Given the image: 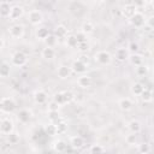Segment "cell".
Masks as SVG:
<instances>
[{
    "instance_id": "obj_1",
    "label": "cell",
    "mask_w": 154,
    "mask_h": 154,
    "mask_svg": "<svg viewBox=\"0 0 154 154\" xmlns=\"http://www.w3.org/2000/svg\"><path fill=\"white\" fill-rule=\"evenodd\" d=\"M0 109L2 113H7V114L12 113L16 109V101L8 96L2 97L0 101Z\"/></svg>"
},
{
    "instance_id": "obj_2",
    "label": "cell",
    "mask_w": 154,
    "mask_h": 154,
    "mask_svg": "<svg viewBox=\"0 0 154 154\" xmlns=\"http://www.w3.org/2000/svg\"><path fill=\"white\" fill-rule=\"evenodd\" d=\"M13 130H14V124H13L12 119L7 118V117L2 118L0 122V132L2 135H10L13 132Z\"/></svg>"
},
{
    "instance_id": "obj_3",
    "label": "cell",
    "mask_w": 154,
    "mask_h": 154,
    "mask_svg": "<svg viewBox=\"0 0 154 154\" xmlns=\"http://www.w3.org/2000/svg\"><path fill=\"white\" fill-rule=\"evenodd\" d=\"M94 59H95V61L99 63L100 65H108V64H111V61H112V55H111V53L107 52V51H99V52L95 54Z\"/></svg>"
},
{
    "instance_id": "obj_4",
    "label": "cell",
    "mask_w": 154,
    "mask_h": 154,
    "mask_svg": "<svg viewBox=\"0 0 154 154\" xmlns=\"http://www.w3.org/2000/svg\"><path fill=\"white\" fill-rule=\"evenodd\" d=\"M8 35H10L12 38H14V40L22 38V37L24 36V26H23L22 24H19V23L11 25L10 29H8Z\"/></svg>"
},
{
    "instance_id": "obj_5",
    "label": "cell",
    "mask_w": 154,
    "mask_h": 154,
    "mask_svg": "<svg viewBox=\"0 0 154 154\" xmlns=\"http://www.w3.org/2000/svg\"><path fill=\"white\" fill-rule=\"evenodd\" d=\"M11 61H12V65H14V66H17V67H22V66H24V65L26 64L28 58H26L25 53L18 51V52L13 53V55H12V58H11Z\"/></svg>"
},
{
    "instance_id": "obj_6",
    "label": "cell",
    "mask_w": 154,
    "mask_h": 154,
    "mask_svg": "<svg viewBox=\"0 0 154 154\" xmlns=\"http://www.w3.org/2000/svg\"><path fill=\"white\" fill-rule=\"evenodd\" d=\"M28 20L30 24L32 25H38L40 23H42L43 20V14L41 11L38 10H31L29 13H28Z\"/></svg>"
},
{
    "instance_id": "obj_7",
    "label": "cell",
    "mask_w": 154,
    "mask_h": 154,
    "mask_svg": "<svg viewBox=\"0 0 154 154\" xmlns=\"http://www.w3.org/2000/svg\"><path fill=\"white\" fill-rule=\"evenodd\" d=\"M23 14H24V8H23V6H20V5H13V6L11 7L8 19H10V20H17V19H19Z\"/></svg>"
},
{
    "instance_id": "obj_8",
    "label": "cell",
    "mask_w": 154,
    "mask_h": 154,
    "mask_svg": "<svg viewBox=\"0 0 154 154\" xmlns=\"http://www.w3.org/2000/svg\"><path fill=\"white\" fill-rule=\"evenodd\" d=\"M122 12H123V16L130 20V19L135 16V13L137 12V7H136L132 2H130V4H126V5L123 6Z\"/></svg>"
},
{
    "instance_id": "obj_9",
    "label": "cell",
    "mask_w": 154,
    "mask_h": 154,
    "mask_svg": "<svg viewBox=\"0 0 154 154\" xmlns=\"http://www.w3.org/2000/svg\"><path fill=\"white\" fill-rule=\"evenodd\" d=\"M130 23L134 25V26H136V28H141V26H143L144 24H146V18H144V14L142 13V12H140V11H137L136 13H135V16L130 19Z\"/></svg>"
},
{
    "instance_id": "obj_10",
    "label": "cell",
    "mask_w": 154,
    "mask_h": 154,
    "mask_svg": "<svg viewBox=\"0 0 154 154\" xmlns=\"http://www.w3.org/2000/svg\"><path fill=\"white\" fill-rule=\"evenodd\" d=\"M72 73V69L67 65H60L57 70V75L60 79H67Z\"/></svg>"
},
{
    "instance_id": "obj_11",
    "label": "cell",
    "mask_w": 154,
    "mask_h": 154,
    "mask_svg": "<svg viewBox=\"0 0 154 154\" xmlns=\"http://www.w3.org/2000/svg\"><path fill=\"white\" fill-rule=\"evenodd\" d=\"M71 69H72V72H76V73H83L87 71V64L82 60V59H77L72 63L71 65Z\"/></svg>"
},
{
    "instance_id": "obj_12",
    "label": "cell",
    "mask_w": 154,
    "mask_h": 154,
    "mask_svg": "<svg viewBox=\"0 0 154 154\" xmlns=\"http://www.w3.org/2000/svg\"><path fill=\"white\" fill-rule=\"evenodd\" d=\"M114 58L118 61H125V60H128L130 58V52H129L128 48H124V47L118 48L116 51V53H114Z\"/></svg>"
},
{
    "instance_id": "obj_13",
    "label": "cell",
    "mask_w": 154,
    "mask_h": 154,
    "mask_svg": "<svg viewBox=\"0 0 154 154\" xmlns=\"http://www.w3.org/2000/svg\"><path fill=\"white\" fill-rule=\"evenodd\" d=\"M91 83H93V79H91V77H90L89 75H81V76L77 78V84H78V87H81V88H83V89L89 88V87L91 85Z\"/></svg>"
},
{
    "instance_id": "obj_14",
    "label": "cell",
    "mask_w": 154,
    "mask_h": 154,
    "mask_svg": "<svg viewBox=\"0 0 154 154\" xmlns=\"http://www.w3.org/2000/svg\"><path fill=\"white\" fill-rule=\"evenodd\" d=\"M17 118H18V120H19L20 123H28V122H30V119L32 118V113H31V111L28 109V108H22V109L18 112Z\"/></svg>"
},
{
    "instance_id": "obj_15",
    "label": "cell",
    "mask_w": 154,
    "mask_h": 154,
    "mask_svg": "<svg viewBox=\"0 0 154 154\" xmlns=\"http://www.w3.org/2000/svg\"><path fill=\"white\" fill-rule=\"evenodd\" d=\"M47 93L43 91V90H36L35 94H34V101L37 103V105H43L47 102Z\"/></svg>"
},
{
    "instance_id": "obj_16",
    "label": "cell",
    "mask_w": 154,
    "mask_h": 154,
    "mask_svg": "<svg viewBox=\"0 0 154 154\" xmlns=\"http://www.w3.org/2000/svg\"><path fill=\"white\" fill-rule=\"evenodd\" d=\"M118 106H119V108H120L122 111L128 112V111H130V109L132 108L134 103H132L131 99H129V97H122V99H119V101H118Z\"/></svg>"
},
{
    "instance_id": "obj_17",
    "label": "cell",
    "mask_w": 154,
    "mask_h": 154,
    "mask_svg": "<svg viewBox=\"0 0 154 154\" xmlns=\"http://www.w3.org/2000/svg\"><path fill=\"white\" fill-rule=\"evenodd\" d=\"M57 55V52L54 48H51V47H45L42 51H41V57L45 59V60H53Z\"/></svg>"
},
{
    "instance_id": "obj_18",
    "label": "cell",
    "mask_w": 154,
    "mask_h": 154,
    "mask_svg": "<svg viewBox=\"0 0 154 154\" xmlns=\"http://www.w3.org/2000/svg\"><path fill=\"white\" fill-rule=\"evenodd\" d=\"M70 144H71L72 148L79 149V148H82V147L84 146V140H83L82 136L76 135V136H72V137L70 138Z\"/></svg>"
},
{
    "instance_id": "obj_19",
    "label": "cell",
    "mask_w": 154,
    "mask_h": 154,
    "mask_svg": "<svg viewBox=\"0 0 154 154\" xmlns=\"http://www.w3.org/2000/svg\"><path fill=\"white\" fill-rule=\"evenodd\" d=\"M144 89H146L144 85H143L142 83H140V82L132 83V84H131V88H130L131 94H132V95H136V96H141L142 93L144 91Z\"/></svg>"
},
{
    "instance_id": "obj_20",
    "label": "cell",
    "mask_w": 154,
    "mask_h": 154,
    "mask_svg": "<svg viewBox=\"0 0 154 154\" xmlns=\"http://www.w3.org/2000/svg\"><path fill=\"white\" fill-rule=\"evenodd\" d=\"M54 35L58 38H66L67 37V28L63 24L57 25V28L54 29Z\"/></svg>"
},
{
    "instance_id": "obj_21",
    "label": "cell",
    "mask_w": 154,
    "mask_h": 154,
    "mask_svg": "<svg viewBox=\"0 0 154 154\" xmlns=\"http://www.w3.org/2000/svg\"><path fill=\"white\" fill-rule=\"evenodd\" d=\"M53 148H54V150H55L57 153L63 154V153H65L66 149H67V143H66L65 141H63V140H57V141L54 142V144H53Z\"/></svg>"
},
{
    "instance_id": "obj_22",
    "label": "cell",
    "mask_w": 154,
    "mask_h": 154,
    "mask_svg": "<svg viewBox=\"0 0 154 154\" xmlns=\"http://www.w3.org/2000/svg\"><path fill=\"white\" fill-rule=\"evenodd\" d=\"M35 35H36V37H37L38 40L45 41V40H46L51 34H49V31H48V29H47L46 26H40V28H37V29H36Z\"/></svg>"
},
{
    "instance_id": "obj_23",
    "label": "cell",
    "mask_w": 154,
    "mask_h": 154,
    "mask_svg": "<svg viewBox=\"0 0 154 154\" xmlns=\"http://www.w3.org/2000/svg\"><path fill=\"white\" fill-rule=\"evenodd\" d=\"M94 29H95V26H94L93 22H90V20H85V22H83V24H82V26H81V31L84 32L85 35L91 34V32L94 31Z\"/></svg>"
},
{
    "instance_id": "obj_24",
    "label": "cell",
    "mask_w": 154,
    "mask_h": 154,
    "mask_svg": "<svg viewBox=\"0 0 154 154\" xmlns=\"http://www.w3.org/2000/svg\"><path fill=\"white\" fill-rule=\"evenodd\" d=\"M129 60H130V63H131L132 65H135L136 67L143 65V58H142V55H140V54H137V53H132V54H130Z\"/></svg>"
},
{
    "instance_id": "obj_25",
    "label": "cell",
    "mask_w": 154,
    "mask_h": 154,
    "mask_svg": "<svg viewBox=\"0 0 154 154\" xmlns=\"http://www.w3.org/2000/svg\"><path fill=\"white\" fill-rule=\"evenodd\" d=\"M128 128H129V130H130L132 134H136V135H137V134L141 131V129H142V125H141V123H140L138 120H136V119H132V120L129 123Z\"/></svg>"
},
{
    "instance_id": "obj_26",
    "label": "cell",
    "mask_w": 154,
    "mask_h": 154,
    "mask_svg": "<svg viewBox=\"0 0 154 154\" xmlns=\"http://www.w3.org/2000/svg\"><path fill=\"white\" fill-rule=\"evenodd\" d=\"M11 5L7 1H1L0 2V14L2 17H8L10 16V11H11Z\"/></svg>"
},
{
    "instance_id": "obj_27",
    "label": "cell",
    "mask_w": 154,
    "mask_h": 154,
    "mask_svg": "<svg viewBox=\"0 0 154 154\" xmlns=\"http://www.w3.org/2000/svg\"><path fill=\"white\" fill-rule=\"evenodd\" d=\"M45 131L48 136H55L58 134V126L57 124L54 123H48L46 126H45Z\"/></svg>"
},
{
    "instance_id": "obj_28",
    "label": "cell",
    "mask_w": 154,
    "mask_h": 154,
    "mask_svg": "<svg viewBox=\"0 0 154 154\" xmlns=\"http://www.w3.org/2000/svg\"><path fill=\"white\" fill-rule=\"evenodd\" d=\"M65 43L69 48H77L78 47V41H77L75 35H67V37L65 38Z\"/></svg>"
},
{
    "instance_id": "obj_29",
    "label": "cell",
    "mask_w": 154,
    "mask_h": 154,
    "mask_svg": "<svg viewBox=\"0 0 154 154\" xmlns=\"http://www.w3.org/2000/svg\"><path fill=\"white\" fill-rule=\"evenodd\" d=\"M53 101H55L59 106L67 103V102H66V99H65V94H64V91H58V93H55L54 96H53Z\"/></svg>"
},
{
    "instance_id": "obj_30",
    "label": "cell",
    "mask_w": 154,
    "mask_h": 154,
    "mask_svg": "<svg viewBox=\"0 0 154 154\" xmlns=\"http://www.w3.org/2000/svg\"><path fill=\"white\" fill-rule=\"evenodd\" d=\"M45 45H46V47H51V48H54L55 46H57V42H58V37L54 35V34H51L45 41Z\"/></svg>"
},
{
    "instance_id": "obj_31",
    "label": "cell",
    "mask_w": 154,
    "mask_h": 154,
    "mask_svg": "<svg viewBox=\"0 0 154 154\" xmlns=\"http://www.w3.org/2000/svg\"><path fill=\"white\" fill-rule=\"evenodd\" d=\"M10 71H11V66H10V64L6 63V61H4V63L1 64V66H0V76L5 78V77L10 76Z\"/></svg>"
},
{
    "instance_id": "obj_32",
    "label": "cell",
    "mask_w": 154,
    "mask_h": 154,
    "mask_svg": "<svg viewBox=\"0 0 154 154\" xmlns=\"http://www.w3.org/2000/svg\"><path fill=\"white\" fill-rule=\"evenodd\" d=\"M141 99H142V101L143 102H150L152 100H153V93H152V90H149V89H144V91L142 93V95L140 96Z\"/></svg>"
},
{
    "instance_id": "obj_33",
    "label": "cell",
    "mask_w": 154,
    "mask_h": 154,
    "mask_svg": "<svg viewBox=\"0 0 154 154\" xmlns=\"http://www.w3.org/2000/svg\"><path fill=\"white\" fill-rule=\"evenodd\" d=\"M137 148H138V152L141 154H148L150 152V146L147 143V142H142V143H138L137 144Z\"/></svg>"
},
{
    "instance_id": "obj_34",
    "label": "cell",
    "mask_w": 154,
    "mask_h": 154,
    "mask_svg": "<svg viewBox=\"0 0 154 154\" xmlns=\"http://www.w3.org/2000/svg\"><path fill=\"white\" fill-rule=\"evenodd\" d=\"M125 142L129 144V146H135V144H137V135L136 134H129V135H126V137H125Z\"/></svg>"
},
{
    "instance_id": "obj_35",
    "label": "cell",
    "mask_w": 154,
    "mask_h": 154,
    "mask_svg": "<svg viewBox=\"0 0 154 154\" xmlns=\"http://www.w3.org/2000/svg\"><path fill=\"white\" fill-rule=\"evenodd\" d=\"M7 142L10 144H17L19 142V135L17 132H12V134L7 135Z\"/></svg>"
},
{
    "instance_id": "obj_36",
    "label": "cell",
    "mask_w": 154,
    "mask_h": 154,
    "mask_svg": "<svg viewBox=\"0 0 154 154\" xmlns=\"http://www.w3.org/2000/svg\"><path fill=\"white\" fill-rule=\"evenodd\" d=\"M48 118H49V120H51V123H59V120H60V114H59V111H57V112H49L48 111Z\"/></svg>"
},
{
    "instance_id": "obj_37",
    "label": "cell",
    "mask_w": 154,
    "mask_h": 154,
    "mask_svg": "<svg viewBox=\"0 0 154 154\" xmlns=\"http://www.w3.org/2000/svg\"><path fill=\"white\" fill-rule=\"evenodd\" d=\"M90 154H103V147L101 144H93L90 147Z\"/></svg>"
},
{
    "instance_id": "obj_38",
    "label": "cell",
    "mask_w": 154,
    "mask_h": 154,
    "mask_svg": "<svg viewBox=\"0 0 154 154\" xmlns=\"http://www.w3.org/2000/svg\"><path fill=\"white\" fill-rule=\"evenodd\" d=\"M147 72H148V67L146 65H141V66L136 67V73L138 76H144V75H147Z\"/></svg>"
},
{
    "instance_id": "obj_39",
    "label": "cell",
    "mask_w": 154,
    "mask_h": 154,
    "mask_svg": "<svg viewBox=\"0 0 154 154\" xmlns=\"http://www.w3.org/2000/svg\"><path fill=\"white\" fill-rule=\"evenodd\" d=\"M75 36H76V38H77L78 43H81V42H87V36H88V35H85V34H84V32H82L81 30H79Z\"/></svg>"
},
{
    "instance_id": "obj_40",
    "label": "cell",
    "mask_w": 154,
    "mask_h": 154,
    "mask_svg": "<svg viewBox=\"0 0 154 154\" xmlns=\"http://www.w3.org/2000/svg\"><path fill=\"white\" fill-rule=\"evenodd\" d=\"M57 126H58V134H64L67 131V125L64 122H59L57 124Z\"/></svg>"
},
{
    "instance_id": "obj_41",
    "label": "cell",
    "mask_w": 154,
    "mask_h": 154,
    "mask_svg": "<svg viewBox=\"0 0 154 154\" xmlns=\"http://www.w3.org/2000/svg\"><path fill=\"white\" fill-rule=\"evenodd\" d=\"M77 49L79 51V52H87L88 49H89V45H88V42H81V43H78V47H77Z\"/></svg>"
},
{
    "instance_id": "obj_42",
    "label": "cell",
    "mask_w": 154,
    "mask_h": 154,
    "mask_svg": "<svg viewBox=\"0 0 154 154\" xmlns=\"http://www.w3.org/2000/svg\"><path fill=\"white\" fill-rule=\"evenodd\" d=\"M48 111H49V112H57V111H59V105H58L55 101L49 102V105H48Z\"/></svg>"
},
{
    "instance_id": "obj_43",
    "label": "cell",
    "mask_w": 154,
    "mask_h": 154,
    "mask_svg": "<svg viewBox=\"0 0 154 154\" xmlns=\"http://www.w3.org/2000/svg\"><path fill=\"white\" fill-rule=\"evenodd\" d=\"M146 24L148 28L154 29V14H150L148 18H146Z\"/></svg>"
},
{
    "instance_id": "obj_44",
    "label": "cell",
    "mask_w": 154,
    "mask_h": 154,
    "mask_svg": "<svg viewBox=\"0 0 154 154\" xmlns=\"http://www.w3.org/2000/svg\"><path fill=\"white\" fill-rule=\"evenodd\" d=\"M64 94H65V99H66V102L69 103V102H71L72 100H73V97H75V95H73V93L72 91H64Z\"/></svg>"
},
{
    "instance_id": "obj_45",
    "label": "cell",
    "mask_w": 154,
    "mask_h": 154,
    "mask_svg": "<svg viewBox=\"0 0 154 154\" xmlns=\"http://www.w3.org/2000/svg\"><path fill=\"white\" fill-rule=\"evenodd\" d=\"M129 51H131V52H137L138 51V45L137 43H135V42H131L130 45H129V48H128Z\"/></svg>"
},
{
    "instance_id": "obj_46",
    "label": "cell",
    "mask_w": 154,
    "mask_h": 154,
    "mask_svg": "<svg viewBox=\"0 0 154 154\" xmlns=\"http://www.w3.org/2000/svg\"><path fill=\"white\" fill-rule=\"evenodd\" d=\"M4 46H5V38H4V37H1V38H0V48L2 49V48H4Z\"/></svg>"
},
{
    "instance_id": "obj_47",
    "label": "cell",
    "mask_w": 154,
    "mask_h": 154,
    "mask_svg": "<svg viewBox=\"0 0 154 154\" xmlns=\"http://www.w3.org/2000/svg\"><path fill=\"white\" fill-rule=\"evenodd\" d=\"M150 5H152V6L154 7V0H153V1H150Z\"/></svg>"
}]
</instances>
